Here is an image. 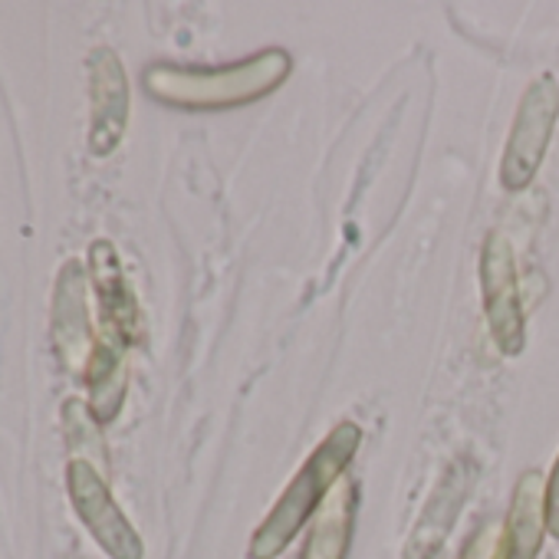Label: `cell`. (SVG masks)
Returning a JSON list of instances; mask_svg holds the SVG:
<instances>
[{"instance_id":"cell-5","label":"cell","mask_w":559,"mask_h":559,"mask_svg":"<svg viewBox=\"0 0 559 559\" xmlns=\"http://www.w3.org/2000/svg\"><path fill=\"white\" fill-rule=\"evenodd\" d=\"M474 484V464L471 461H454L441 480L435 484L421 520L415 523L408 543H405V559H435L441 546L448 543V533L454 530V520L467 500V490Z\"/></svg>"},{"instance_id":"cell-10","label":"cell","mask_w":559,"mask_h":559,"mask_svg":"<svg viewBox=\"0 0 559 559\" xmlns=\"http://www.w3.org/2000/svg\"><path fill=\"white\" fill-rule=\"evenodd\" d=\"M497 539H500V523H487L477 536H471V543L464 546L457 559H493Z\"/></svg>"},{"instance_id":"cell-6","label":"cell","mask_w":559,"mask_h":559,"mask_svg":"<svg viewBox=\"0 0 559 559\" xmlns=\"http://www.w3.org/2000/svg\"><path fill=\"white\" fill-rule=\"evenodd\" d=\"M70 487H73L76 510L86 520V526L93 530V536L99 539V546L112 559H142V539H139V533L132 530V523L112 503V497L103 487V480L86 464H76L73 467Z\"/></svg>"},{"instance_id":"cell-7","label":"cell","mask_w":559,"mask_h":559,"mask_svg":"<svg viewBox=\"0 0 559 559\" xmlns=\"http://www.w3.org/2000/svg\"><path fill=\"white\" fill-rule=\"evenodd\" d=\"M546 533V480L539 471H526L516 480L510 513L500 523L493 559H536Z\"/></svg>"},{"instance_id":"cell-4","label":"cell","mask_w":559,"mask_h":559,"mask_svg":"<svg viewBox=\"0 0 559 559\" xmlns=\"http://www.w3.org/2000/svg\"><path fill=\"white\" fill-rule=\"evenodd\" d=\"M480 294L490 336L503 356H520L526 346V310L520 297L516 260L503 234H490L480 250Z\"/></svg>"},{"instance_id":"cell-1","label":"cell","mask_w":559,"mask_h":559,"mask_svg":"<svg viewBox=\"0 0 559 559\" xmlns=\"http://www.w3.org/2000/svg\"><path fill=\"white\" fill-rule=\"evenodd\" d=\"M362 441V428L356 421H340L326 441L304 461V467L294 474L287 490L276 497L263 523L253 530L250 539V559H276L294 536L317 516L330 490L346 477L349 461L356 457Z\"/></svg>"},{"instance_id":"cell-2","label":"cell","mask_w":559,"mask_h":559,"mask_svg":"<svg viewBox=\"0 0 559 559\" xmlns=\"http://www.w3.org/2000/svg\"><path fill=\"white\" fill-rule=\"evenodd\" d=\"M294 60L287 50L270 47L243 63H230L221 70H171L152 67L145 73V86L155 99L181 109H230L243 103H257L260 96L284 86Z\"/></svg>"},{"instance_id":"cell-11","label":"cell","mask_w":559,"mask_h":559,"mask_svg":"<svg viewBox=\"0 0 559 559\" xmlns=\"http://www.w3.org/2000/svg\"><path fill=\"white\" fill-rule=\"evenodd\" d=\"M546 530L559 539V457L546 477Z\"/></svg>"},{"instance_id":"cell-8","label":"cell","mask_w":559,"mask_h":559,"mask_svg":"<svg viewBox=\"0 0 559 559\" xmlns=\"http://www.w3.org/2000/svg\"><path fill=\"white\" fill-rule=\"evenodd\" d=\"M353 516H356V484L343 477L317 516L310 520V536L300 559H346L353 539Z\"/></svg>"},{"instance_id":"cell-3","label":"cell","mask_w":559,"mask_h":559,"mask_svg":"<svg viewBox=\"0 0 559 559\" xmlns=\"http://www.w3.org/2000/svg\"><path fill=\"white\" fill-rule=\"evenodd\" d=\"M556 119H559V86L549 76H539L523 93L516 116H513V129L503 145L500 185L507 191L530 188V181L536 178V171L546 158L549 139L556 132Z\"/></svg>"},{"instance_id":"cell-9","label":"cell","mask_w":559,"mask_h":559,"mask_svg":"<svg viewBox=\"0 0 559 559\" xmlns=\"http://www.w3.org/2000/svg\"><path fill=\"white\" fill-rule=\"evenodd\" d=\"M93 90H96V109H93V152L106 155L116 148V142L122 139L126 129V112H129V90H126V76L119 60L103 50L96 57V76H93Z\"/></svg>"}]
</instances>
